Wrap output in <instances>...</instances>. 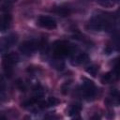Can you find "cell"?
<instances>
[{
  "instance_id": "obj_1",
  "label": "cell",
  "mask_w": 120,
  "mask_h": 120,
  "mask_svg": "<svg viewBox=\"0 0 120 120\" xmlns=\"http://www.w3.org/2000/svg\"><path fill=\"white\" fill-rule=\"evenodd\" d=\"M112 26V20L110 16L105 14H97L94 15L88 22L87 27L94 31H102L110 30Z\"/></svg>"
},
{
  "instance_id": "obj_2",
  "label": "cell",
  "mask_w": 120,
  "mask_h": 120,
  "mask_svg": "<svg viewBox=\"0 0 120 120\" xmlns=\"http://www.w3.org/2000/svg\"><path fill=\"white\" fill-rule=\"evenodd\" d=\"M53 54L57 57H64L74 53V47L65 40H58L52 45Z\"/></svg>"
},
{
  "instance_id": "obj_3",
  "label": "cell",
  "mask_w": 120,
  "mask_h": 120,
  "mask_svg": "<svg viewBox=\"0 0 120 120\" xmlns=\"http://www.w3.org/2000/svg\"><path fill=\"white\" fill-rule=\"evenodd\" d=\"M18 60H19V56L15 52L8 53L4 56L3 67H4V70L7 74V76H9V77L11 76L12 70H13V66L18 62Z\"/></svg>"
},
{
  "instance_id": "obj_4",
  "label": "cell",
  "mask_w": 120,
  "mask_h": 120,
  "mask_svg": "<svg viewBox=\"0 0 120 120\" xmlns=\"http://www.w3.org/2000/svg\"><path fill=\"white\" fill-rule=\"evenodd\" d=\"M82 93L85 98L87 99L93 98L97 93V88L94 82L88 79H84V82L82 83Z\"/></svg>"
},
{
  "instance_id": "obj_5",
  "label": "cell",
  "mask_w": 120,
  "mask_h": 120,
  "mask_svg": "<svg viewBox=\"0 0 120 120\" xmlns=\"http://www.w3.org/2000/svg\"><path fill=\"white\" fill-rule=\"evenodd\" d=\"M18 40V38L14 34H10L8 37L0 38V52H6L8 50L13 46Z\"/></svg>"
},
{
  "instance_id": "obj_6",
  "label": "cell",
  "mask_w": 120,
  "mask_h": 120,
  "mask_svg": "<svg viewBox=\"0 0 120 120\" xmlns=\"http://www.w3.org/2000/svg\"><path fill=\"white\" fill-rule=\"evenodd\" d=\"M37 49H38V43L35 40L24 41L19 47L20 52L22 54H24V55H31V54H33L37 51Z\"/></svg>"
},
{
  "instance_id": "obj_7",
  "label": "cell",
  "mask_w": 120,
  "mask_h": 120,
  "mask_svg": "<svg viewBox=\"0 0 120 120\" xmlns=\"http://www.w3.org/2000/svg\"><path fill=\"white\" fill-rule=\"evenodd\" d=\"M38 24L43 28L54 29L56 27V21L50 16H39L38 19Z\"/></svg>"
},
{
  "instance_id": "obj_8",
  "label": "cell",
  "mask_w": 120,
  "mask_h": 120,
  "mask_svg": "<svg viewBox=\"0 0 120 120\" xmlns=\"http://www.w3.org/2000/svg\"><path fill=\"white\" fill-rule=\"evenodd\" d=\"M117 79V72H108L106 74H104L101 77V82L102 83H111L112 82H114Z\"/></svg>"
},
{
  "instance_id": "obj_9",
  "label": "cell",
  "mask_w": 120,
  "mask_h": 120,
  "mask_svg": "<svg viewBox=\"0 0 120 120\" xmlns=\"http://www.w3.org/2000/svg\"><path fill=\"white\" fill-rule=\"evenodd\" d=\"M73 64L74 65H82V64H85L88 60H89V57H88V55L86 54V53H83V52H82V53H79V54H77L74 58H73Z\"/></svg>"
},
{
  "instance_id": "obj_10",
  "label": "cell",
  "mask_w": 120,
  "mask_h": 120,
  "mask_svg": "<svg viewBox=\"0 0 120 120\" xmlns=\"http://www.w3.org/2000/svg\"><path fill=\"white\" fill-rule=\"evenodd\" d=\"M53 12H55L56 14L58 15H61V16H68L71 13V9L70 8H68V7H64V6H60V7H57L55 8L54 9H52Z\"/></svg>"
},
{
  "instance_id": "obj_11",
  "label": "cell",
  "mask_w": 120,
  "mask_h": 120,
  "mask_svg": "<svg viewBox=\"0 0 120 120\" xmlns=\"http://www.w3.org/2000/svg\"><path fill=\"white\" fill-rule=\"evenodd\" d=\"M11 18L9 15H5L2 19H0V31H5L9 27Z\"/></svg>"
},
{
  "instance_id": "obj_12",
  "label": "cell",
  "mask_w": 120,
  "mask_h": 120,
  "mask_svg": "<svg viewBox=\"0 0 120 120\" xmlns=\"http://www.w3.org/2000/svg\"><path fill=\"white\" fill-rule=\"evenodd\" d=\"M82 110V106L80 103H75L73 105L70 106L69 110H68V114L70 116H75L76 114H78Z\"/></svg>"
},
{
  "instance_id": "obj_13",
  "label": "cell",
  "mask_w": 120,
  "mask_h": 120,
  "mask_svg": "<svg viewBox=\"0 0 120 120\" xmlns=\"http://www.w3.org/2000/svg\"><path fill=\"white\" fill-rule=\"evenodd\" d=\"M34 98H38V99H39L42 96H43V88L40 86V85H36L35 87H34Z\"/></svg>"
},
{
  "instance_id": "obj_14",
  "label": "cell",
  "mask_w": 120,
  "mask_h": 120,
  "mask_svg": "<svg viewBox=\"0 0 120 120\" xmlns=\"http://www.w3.org/2000/svg\"><path fill=\"white\" fill-rule=\"evenodd\" d=\"M98 71V66H97V65H91V66L87 67V68H86V72L94 77L97 75Z\"/></svg>"
},
{
  "instance_id": "obj_15",
  "label": "cell",
  "mask_w": 120,
  "mask_h": 120,
  "mask_svg": "<svg viewBox=\"0 0 120 120\" xmlns=\"http://www.w3.org/2000/svg\"><path fill=\"white\" fill-rule=\"evenodd\" d=\"M46 103H47V107H51V106H55L59 103V100L54 98V97H50L47 100H46Z\"/></svg>"
},
{
  "instance_id": "obj_16",
  "label": "cell",
  "mask_w": 120,
  "mask_h": 120,
  "mask_svg": "<svg viewBox=\"0 0 120 120\" xmlns=\"http://www.w3.org/2000/svg\"><path fill=\"white\" fill-rule=\"evenodd\" d=\"M69 85H70V83L68 82H67V83H65V84H63L62 85V93L63 94H67L68 92V89H69Z\"/></svg>"
},
{
  "instance_id": "obj_17",
  "label": "cell",
  "mask_w": 120,
  "mask_h": 120,
  "mask_svg": "<svg viewBox=\"0 0 120 120\" xmlns=\"http://www.w3.org/2000/svg\"><path fill=\"white\" fill-rule=\"evenodd\" d=\"M8 2H15V1H17V0H7Z\"/></svg>"
},
{
  "instance_id": "obj_18",
  "label": "cell",
  "mask_w": 120,
  "mask_h": 120,
  "mask_svg": "<svg viewBox=\"0 0 120 120\" xmlns=\"http://www.w3.org/2000/svg\"><path fill=\"white\" fill-rule=\"evenodd\" d=\"M96 1H97V0H96Z\"/></svg>"
}]
</instances>
